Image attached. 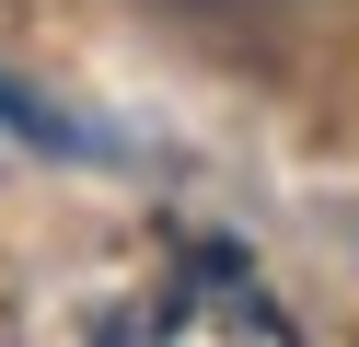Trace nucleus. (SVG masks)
Instances as JSON below:
<instances>
[{"mask_svg": "<svg viewBox=\"0 0 359 347\" xmlns=\"http://www.w3.org/2000/svg\"><path fill=\"white\" fill-rule=\"evenodd\" d=\"M116 336H163V347H232V336H255V347H290V313L255 290L243 254H197V266L174 278V301L128 313Z\"/></svg>", "mask_w": 359, "mask_h": 347, "instance_id": "f257e3e1", "label": "nucleus"}]
</instances>
